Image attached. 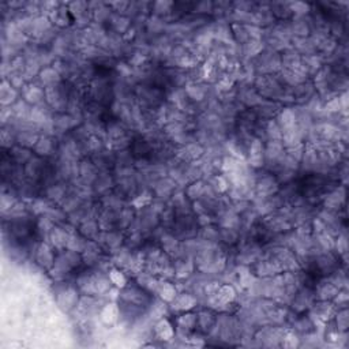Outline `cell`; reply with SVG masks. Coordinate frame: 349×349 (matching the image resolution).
<instances>
[{"label":"cell","instance_id":"1","mask_svg":"<svg viewBox=\"0 0 349 349\" xmlns=\"http://www.w3.org/2000/svg\"><path fill=\"white\" fill-rule=\"evenodd\" d=\"M315 292L307 286H303L302 289H298L292 298V308L296 312H303L305 310H310L312 304L315 303Z\"/></svg>","mask_w":349,"mask_h":349},{"label":"cell","instance_id":"13","mask_svg":"<svg viewBox=\"0 0 349 349\" xmlns=\"http://www.w3.org/2000/svg\"><path fill=\"white\" fill-rule=\"evenodd\" d=\"M156 292L159 293L160 299H161L163 302H173V299L178 296V292H176L175 285L171 284V282H168V281L160 282Z\"/></svg>","mask_w":349,"mask_h":349},{"label":"cell","instance_id":"27","mask_svg":"<svg viewBox=\"0 0 349 349\" xmlns=\"http://www.w3.org/2000/svg\"><path fill=\"white\" fill-rule=\"evenodd\" d=\"M289 8H291V13L295 14V17H303L305 14L310 11V4H305V3H289Z\"/></svg>","mask_w":349,"mask_h":349},{"label":"cell","instance_id":"25","mask_svg":"<svg viewBox=\"0 0 349 349\" xmlns=\"http://www.w3.org/2000/svg\"><path fill=\"white\" fill-rule=\"evenodd\" d=\"M112 25H114L115 30L117 33H124L130 30V19L124 15H116L112 18Z\"/></svg>","mask_w":349,"mask_h":349},{"label":"cell","instance_id":"18","mask_svg":"<svg viewBox=\"0 0 349 349\" xmlns=\"http://www.w3.org/2000/svg\"><path fill=\"white\" fill-rule=\"evenodd\" d=\"M17 98V90L10 82L4 81L1 85V104L3 105H8L11 102L15 101Z\"/></svg>","mask_w":349,"mask_h":349},{"label":"cell","instance_id":"11","mask_svg":"<svg viewBox=\"0 0 349 349\" xmlns=\"http://www.w3.org/2000/svg\"><path fill=\"white\" fill-rule=\"evenodd\" d=\"M154 333H156V336L159 337L160 340H171L172 337L175 336L173 326L165 318H161L157 322V325L154 326Z\"/></svg>","mask_w":349,"mask_h":349},{"label":"cell","instance_id":"19","mask_svg":"<svg viewBox=\"0 0 349 349\" xmlns=\"http://www.w3.org/2000/svg\"><path fill=\"white\" fill-rule=\"evenodd\" d=\"M203 191H205V184L201 180H195L187 187V190L184 191L186 197L190 199H201L203 197Z\"/></svg>","mask_w":349,"mask_h":349},{"label":"cell","instance_id":"23","mask_svg":"<svg viewBox=\"0 0 349 349\" xmlns=\"http://www.w3.org/2000/svg\"><path fill=\"white\" fill-rule=\"evenodd\" d=\"M220 239L227 244H235L239 240V232L235 228H221L220 229Z\"/></svg>","mask_w":349,"mask_h":349},{"label":"cell","instance_id":"20","mask_svg":"<svg viewBox=\"0 0 349 349\" xmlns=\"http://www.w3.org/2000/svg\"><path fill=\"white\" fill-rule=\"evenodd\" d=\"M184 92H186L187 97L191 98V100H194V101H202L203 98H205V95H206L205 89H203L201 85H197V83H190V85H187L186 89H184Z\"/></svg>","mask_w":349,"mask_h":349},{"label":"cell","instance_id":"24","mask_svg":"<svg viewBox=\"0 0 349 349\" xmlns=\"http://www.w3.org/2000/svg\"><path fill=\"white\" fill-rule=\"evenodd\" d=\"M336 327L337 330L340 331H345L348 329V311L347 308L344 307L343 310H338V312H336Z\"/></svg>","mask_w":349,"mask_h":349},{"label":"cell","instance_id":"21","mask_svg":"<svg viewBox=\"0 0 349 349\" xmlns=\"http://www.w3.org/2000/svg\"><path fill=\"white\" fill-rule=\"evenodd\" d=\"M43 98H45V92L41 90L37 86H30L25 90V101L33 102V104H38L40 101H43Z\"/></svg>","mask_w":349,"mask_h":349},{"label":"cell","instance_id":"16","mask_svg":"<svg viewBox=\"0 0 349 349\" xmlns=\"http://www.w3.org/2000/svg\"><path fill=\"white\" fill-rule=\"evenodd\" d=\"M161 243H163V248H164V253L168 255L178 254L180 251V246H179L176 237L172 235H164L161 237Z\"/></svg>","mask_w":349,"mask_h":349},{"label":"cell","instance_id":"5","mask_svg":"<svg viewBox=\"0 0 349 349\" xmlns=\"http://www.w3.org/2000/svg\"><path fill=\"white\" fill-rule=\"evenodd\" d=\"M100 315H101V321L105 325L112 326V325L117 324L121 318L120 305H117L116 303H108L102 307Z\"/></svg>","mask_w":349,"mask_h":349},{"label":"cell","instance_id":"4","mask_svg":"<svg viewBox=\"0 0 349 349\" xmlns=\"http://www.w3.org/2000/svg\"><path fill=\"white\" fill-rule=\"evenodd\" d=\"M56 260V256L53 254V250H52L48 244L43 243L40 247L37 248V254H36V262L41 267L44 269H49L51 270L53 263Z\"/></svg>","mask_w":349,"mask_h":349},{"label":"cell","instance_id":"12","mask_svg":"<svg viewBox=\"0 0 349 349\" xmlns=\"http://www.w3.org/2000/svg\"><path fill=\"white\" fill-rule=\"evenodd\" d=\"M216 318L211 311H201L197 315V327H199L202 331H209L213 329V326L216 325Z\"/></svg>","mask_w":349,"mask_h":349},{"label":"cell","instance_id":"22","mask_svg":"<svg viewBox=\"0 0 349 349\" xmlns=\"http://www.w3.org/2000/svg\"><path fill=\"white\" fill-rule=\"evenodd\" d=\"M98 229H100L98 222L89 220V218L81 224V233L86 237H95L98 235Z\"/></svg>","mask_w":349,"mask_h":349},{"label":"cell","instance_id":"3","mask_svg":"<svg viewBox=\"0 0 349 349\" xmlns=\"http://www.w3.org/2000/svg\"><path fill=\"white\" fill-rule=\"evenodd\" d=\"M248 161L250 165L254 168H260L265 163V147L262 145V140H255L248 146Z\"/></svg>","mask_w":349,"mask_h":349},{"label":"cell","instance_id":"14","mask_svg":"<svg viewBox=\"0 0 349 349\" xmlns=\"http://www.w3.org/2000/svg\"><path fill=\"white\" fill-rule=\"evenodd\" d=\"M40 79L47 86H52L56 85L57 81L60 79V74L55 67H45L44 70L40 71Z\"/></svg>","mask_w":349,"mask_h":349},{"label":"cell","instance_id":"7","mask_svg":"<svg viewBox=\"0 0 349 349\" xmlns=\"http://www.w3.org/2000/svg\"><path fill=\"white\" fill-rule=\"evenodd\" d=\"M344 201H345V190L344 188H336L334 191L329 192V195L325 201V210L329 211H336L340 210V208L343 206Z\"/></svg>","mask_w":349,"mask_h":349},{"label":"cell","instance_id":"17","mask_svg":"<svg viewBox=\"0 0 349 349\" xmlns=\"http://www.w3.org/2000/svg\"><path fill=\"white\" fill-rule=\"evenodd\" d=\"M108 277L109 279H111V282H112L116 288L123 289L124 286L127 285V277H126V274L121 272L120 267H114V269H111L108 273Z\"/></svg>","mask_w":349,"mask_h":349},{"label":"cell","instance_id":"2","mask_svg":"<svg viewBox=\"0 0 349 349\" xmlns=\"http://www.w3.org/2000/svg\"><path fill=\"white\" fill-rule=\"evenodd\" d=\"M57 304L59 307L64 310V311H71L76 308V305L79 303V296H78V291L72 286H66L64 289H62L60 292H57L56 296Z\"/></svg>","mask_w":349,"mask_h":349},{"label":"cell","instance_id":"28","mask_svg":"<svg viewBox=\"0 0 349 349\" xmlns=\"http://www.w3.org/2000/svg\"><path fill=\"white\" fill-rule=\"evenodd\" d=\"M175 4L171 3V1H157V3L153 4V10H154V13L157 14V15H163V14L171 13V8Z\"/></svg>","mask_w":349,"mask_h":349},{"label":"cell","instance_id":"26","mask_svg":"<svg viewBox=\"0 0 349 349\" xmlns=\"http://www.w3.org/2000/svg\"><path fill=\"white\" fill-rule=\"evenodd\" d=\"M47 197L52 199V201L59 202V201H63L64 198H66V191H64L63 187H60L59 184H53V186H51V187L48 188V191H47Z\"/></svg>","mask_w":349,"mask_h":349},{"label":"cell","instance_id":"8","mask_svg":"<svg viewBox=\"0 0 349 349\" xmlns=\"http://www.w3.org/2000/svg\"><path fill=\"white\" fill-rule=\"evenodd\" d=\"M49 239H51L52 246L57 250H63L67 247V243H69V237L70 233L66 231L64 228H59V227H53V229L49 233Z\"/></svg>","mask_w":349,"mask_h":349},{"label":"cell","instance_id":"15","mask_svg":"<svg viewBox=\"0 0 349 349\" xmlns=\"http://www.w3.org/2000/svg\"><path fill=\"white\" fill-rule=\"evenodd\" d=\"M53 149V140L49 137H40V140L34 146V152L37 153L38 156H49Z\"/></svg>","mask_w":349,"mask_h":349},{"label":"cell","instance_id":"6","mask_svg":"<svg viewBox=\"0 0 349 349\" xmlns=\"http://www.w3.org/2000/svg\"><path fill=\"white\" fill-rule=\"evenodd\" d=\"M197 305V299L194 298L191 293H180L172 302V310L173 311L187 312L191 308H194Z\"/></svg>","mask_w":349,"mask_h":349},{"label":"cell","instance_id":"10","mask_svg":"<svg viewBox=\"0 0 349 349\" xmlns=\"http://www.w3.org/2000/svg\"><path fill=\"white\" fill-rule=\"evenodd\" d=\"M176 324H178L179 331H183L186 334H188L191 330H194L197 327V315L191 314V312H186V314L178 318Z\"/></svg>","mask_w":349,"mask_h":349},{"label":"cell","instance_id":"9","mask_svg":"<svg viewBox=\"0 0 349 349\" xmlns=\"http://www.w3.org/2000/svg\"><path fill=\"white\" fill-rule=\"evenodd\" d=\"M338 291H340V288L334 285L329 279V281L318 285V288L315 289V298H318L319 300H333Z\"/></svg>","mask_w":349,"mask_h":349}]
</instances>
